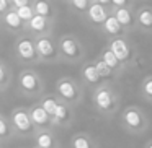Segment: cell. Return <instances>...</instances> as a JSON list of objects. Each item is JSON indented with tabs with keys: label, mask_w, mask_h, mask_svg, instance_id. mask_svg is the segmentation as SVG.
<instances>
[{
	"label": "cell",
	"mask_w": 152,
	"mask_h": 148,
	"mask_svg": "<svg viewBox=\"0 0 152 148\" xmlns=\"http://www.w3.org/2000/svg\"><path fill=\"white\" fill-rule=\"evenodd\" d=\"M110 51L115 54L118 60H126L129 57V54H131L128 44H126L123 39H115V41H113V43H111V49H110Z\"/></svg>",
	"instance_id": "obj_1"
},
{
	"label": "cell",
	"mask_w": 152,
	"mask_h": 148,
	"mask_svg": "<svg viewBox=\"0 0 152 148\" xmlns=\"http://www.w3.org/2000/svg\"><path fill=\"white\" fill-rule=\"evenodd\" d=\"M13 122H15V125H17V129L21 130V132H28L31 129V121H30V117H28V114L23 112V111L15 112L13 114Z\"/></svg>",
	"instance_id": "obj_2"
},
{
	"label": "cell",
	"mask_w": 152,
	"mask_h": 148,
	"mask_svg": "<svg viewBox=\"0 0 152 148\" xmlns=\"http://www.w3.org/2000/svg\"><path fill=\"white\" fill-rule=\"evenodd\" d=\"M88 17H90V20H92L93 23H105V21H106L105 8H103L102 5H98V4H95V5H92V7H90Z\"/></svg>",
	"instance_id": "obj_3"
},
{
	"label": "cell",
	"mask_w": 152,
	"mask_h": 148,
	"mask_svg": "<svg viewBox=\"0 0 152 148\" xmlns=\"http://www.w3.org/2000/svg\"><path fill=\"white\" fill-rule=\"evenodd\" d=\"M124 122L131 129H139L141 124H142L141 114H139L137 111H134V109H129V111H126V114H124Z\"/></svg>",
	"instance_id": "obj_4"
},
{
	"label": "cell",
	"mask_w": 152,
	"mask_h": 148,
	"mask_svg": "<svg viewBox=\"0 0 152 148\" xmlns=\"http://www.w3.org/2000/svg\"><path fill=\"white\" fill-rule=\"evenodd\" d=\"M18 54H20L23 59H33L34 56V46L31 44V41L23 39L18 43Z\"/></svg>",
	"instance_id": "obj_5"
},
{
	"label": "cell",
	"mask_w": 152,
	"mask_h": 148,
	"mask_svg": "<svg viewBox=\"0 0 152 148\" xmlns=\"http://www.w3.org/2000/svg\"><path fill=\"white\" fill-rule=\"evenodd\" d=\"M96 104H98V108H102V109H110L111 104H113L111 95H110L106 90H100V91L96 93Z\"/></svg>",
	"instance_id": "obj_6"
},
{
	"label": "cell",
	"mask_w": 152,
	"mask_h": 148,
	"mask_svg": "<svg viewBox=\"0 0 152 148\" xmlns=\"http://www.w3.org/2000/svg\"><path fill=\"white\" fill-rule=\"evenodd\" d=\"M20 83H21V86H23L25 90H28V91H33V90L38 86V80H36V77H34L33 73H23L21 78H20Z\"/></svg>",
	"instance_id": "obj_7"
},
{
	"label": "cell",
	"mask_w": 152,
	"mask_h": 148,
	"mask_svg": "<svg viewBox=\"0 0 152 148\" xmlns=\"http://www.w3.org/2000/svg\"><path fill=\"white\" fill-rule=\"evenodd\" d=\"M61 46H62V52L66 54V56H69V57L79 56V46L75 44V41H72V39H64Z\"/></svg>",
	"instance_id": "obj_8"
},
{
	"label": "cell",
	"mask_w": 152,
	"mask_h": 148,
	"mask_svg": "<svg viewBox=\"0 0 152 148\" xmlns=\"http://www.w3.org/2000/svg\"><path fill=\"white\" fill-rule=\"evenodd\" d=\"M36 47H38V52L44 57H51L54 54V46L51 44L49 39H39Z\"/></svg>",
	"instance_id": "obj_9"
},
{
	"label": "cell",
	"mask_w": 152,
	"mask_h": 148,
	"mask_svg": "<svg viewBox=\"0 0 152 148\" xmlns=\"http://www.w3.org/2000/svg\"><path fill=\"white\" fill-rule=\"evenodd\" d=\"M59 93L66 99H74L75 98V88L70 82H61L59 83Z\"/></svg>",
	"instance_id": "obj_10"
},
{
	"label": "cell",
	"mask_w": 152,
	"mask_h": 148,
	"mask_svg": "<svg viewBox=\"0 0 152 148\" xmlns=\"http://www.w3.org/2000/svg\"><path fill=\"white\" fill-rule=\"evenodd\" d=\"M31 119H33V122L43 125V124L48 122V112L44 111L43 108H34L33 112H31Z\"/></svg>",
	"instance_id": "obj_11"
},
{
	"label": "cell",
	"mask_w": 152,
	"mask_h": 148,
	"mask_svg": "<svg viewBox=\"0 0 152 148\" xmlns=\"http://www.w3.org/2000/svg\"><path fill=\"white\" fill-rule=\"evenodd\" d=\"M105 30L108 31L110 34H118L119 31H121V25L118 23V20H116L115 17H113V18H106V21H105Z\"/></svg>",
	"instance_id": "obj_12"
},
{
	"label": "cell",
	"mask_w": 152,
	"mask_h": 148,
	"mask_svg": "<svg viewBox=\"0 0 152 148\" xmlns=\"http://www.w3.org/2000/svg\"><path fill=\"white\" fill-rule=\"evenodd\" d=\"M115 18L118 20L119 25H129V23H131V20H132V18H131V13H129L126 8H118Z\"/></svg>",
	"instance_id": "obj_13"
},
{
	"label": "cell",
	"mask_w": 152,
	"mask_h": 148,
	"mask_svg": "<svg viewBox=\"0 0 152 148\" xmlns=\"http://www.w3.org/2000/svg\"><path fill=\"white\" fill-rule=\"evenodd\" d=\"M83 77H85V78L88 80L90 83H96V82L100 80V75H98V72H96L95 65L85 67V70H83Z\"/></svg>",
	"instance_id": "obj_14"
},
{
	"label": "cell",
	"mask_w": 152,
	"mask_h": 148,
	"mask_svg": "<svg viewBox=\"0 0 152 148\" xmlns=\"http://www.w3.org/2000/svg\"><path fill=\"white\" fill-rule=\"evenodd\" d=\"M5 21H7V25L10 28H20V25H21V18L18 17V13L17 12H10V13L5 17Z\"/></svg>",
	"instance_id": "obj_15"
},
{
	"label": "cell",
	"mask_w": 152,
	"mask_h": 148,
	"mask_svg": "<svg viewBox=\"0 0 152 148\" xmlns=\"http://www.w3.org/2000/svg\"><path fill=\"white\" fill-rule=\"evenodd\" d=\"M139 23L145 28H152V12L151 10H142L139 13Z\"/></svg>",
	"instance_id": "obj_16"
},
{
	"label": "cell",
	"mask_w": 152,
	"mask_h": 148,
	"mask_svg": "<svg viewBox=\"0 0 152 148\" xmlns=\"http://www.w3.org/2000/svg\"><path fill=\"white\" fill-rule=\"evenodd\" d=\"M95 69H96V72H98L100 78H102V77L103 78H108V77L111 75V69H110L103 60H98V62L95 64Z\"/></svg>",
	"instance_id": "obj_17"
},
{
	"label": "cell",
	"mask_w": 152,
	"mask_h": 148,
	"mask_svg": "<svg viewBox=\"0 0 152 148\" xmlns=\"http://www.w3.org/2000/svg\"><path fill=\"white\" fill-rule=\"evenodd\" d=\"M30 26L33 28L34 31H43L44 28H46V18H44V17H39V15H36V17H34L33 20L30 21Z\"/></svg>",
	"instance_id": "obj_18"
},
{
	"label": "cell",
	"mask_w": 152,
	"mask_h": 148,
	"mask_svg": "<svg viewBox=\"0 0 152 148\" xmlns=\"http://www.w3.org/2000/svg\"><path fill=\"white\" fill-rule=\"evenodd\" d=\"M103 62H105L110 69H115V67H118L119 60L116 59V56L111 52V51H106V52L103 54Z\"/></svg>",
	"instance_id": "obj_19"
},
{
	"label": "cell",
	"mask_w": 152,
	"mask_h": 148,
	"mask_svg": "<svg viewBox=\"0 0 152 148\" xmlns=\"http://www.w3.org/2000/svg\"><path fill=\"white\" fill-rule=\"evenodd\" d=\"M57 106H59V104H57V103L54 101V99H51V98H49V99H46V101L43 103V106H41V108H43L44 111L48 112V116H56V109H57Z\"/></svg>",
	"instance_id": "obj_20"
},
{
	"label": "cell",
	"mask_w": 152,
	"mask_h": 148,
	"mask_svg": "<svg viewBox=\"0 0 152 148\" xmlns=\"http://www.w3.org/2000/svg\"><path fill=\"white\" fill-rule=\"evenodd\" d=\"M38 147L39 148H51L53 147V138L49 134H41L38 137Z\"/></svg>",
	"instance_id": "obj_21"
},
{
	"label": "cell",
	"mask_w": 152,
	"mask_h": 148,
	"mask_svg": "<svg viewBox=\"0 0 152 148\" xmlns=\"http://www.w3.org/2000/svg\"><path fill=\"white\" fill-rule=\"evenodd\" d=\"M17 13H18V17H20L21 18V20H33V10H31V8L30 7H28V5H26V7H23V8H18V12H17Z\"/></svg>",
	"instance_id": "obj_22"
},
{
	"label": "cell",
	"mask_w": 152,
	"mask_h": 148,
	"mask_svg": "<svg viewBox=\"0 0 152 148\" xmlns=\"http://www.w3.org/2000/svg\"><path fill=\"white\" fill-rule=\"evenodd\" d=\"M36 12H38V15H39V17H44L46 18L48 15H49V5L46 4V2H38L36 4Z\"/></svg>",
	"instance_id": "obj_23"
},
{
	"label": "cell",
	"mask_w": 152,
	"mask_h": 148,
	"mask_svg": "<svg viewBox=\"0 0 152 148\" xmlns=\"http://www.w3.org/2000/svg\"><path fill=\"white\" fill-rule=\"evenodd\" d=\"M74 148H90V143L85 137H77L74 140Z\"/></svg>",
	"instance_id": "obj_24"
},
{
	"label": "cell",
	"mask_w": 152,
	"mask_h": 148,
	"mask_svg": "<svg viewBox=\"0 0 152 148\" xmlns=\"http://www.w3.org/2000/svg\"><path fill=\"white\" fill-rule=\"evenodd\" d=\"M54 117H56L57 121H64V119H67V109H66V106H62V104L57 106L56 116H54Z\"/></svg>",
	"instance_id": "obj_25"
},
{
	"label": "cell",
	"mask_w": 152,
	"mask_h": 148,
	"mask_svg": "<svg viewBox=\"0 0 152 148\" xmlns=\"http://www.w3.org/2000/svg\"><path fill=\"white\" fill-rule=\"evenodd\" d=\"M72 5H74L75 8H79V10H85L87 5H88V2H87V0H74Z\"/></svg>",
	"instance_id": "obj_26"
},
{
	"label": "cell",
	"mask_w": 152,
	"mask_h": 148,
	"mask_svg": "<svg viewBox=\"0 0 152 148\" xmlns=\"http://www.w3.org/2000/svg\"><path fill=\"white\" fill-rule=\"evenodd\" d=\"M144 91L147 93V96H152V80H147L144 83Z\"/></svg>",
	"instance_id": "obj_27"
},
{
	"label": "cell",
	"mask_w": 152,
	"mask_h": 148,
	"mask_svg": "<svg viewBox=\"0 0 152 148\" xmlns=\"http://www.w3.org/2000/svg\"><path fill=\"white\" fill-rule=\"evenodd\" d=\"M7 130H8V129H7V124H5L2 119H0V135H5V134H7Z\"/></svg>",
	"instance_id": "obj_28"
},
{
	"label": "cell",
	"mask_w": 152,
	"mask_h": 148,
	"mask_svg": "<svg viewBox=\"0 0 152 148\" xmlns=\"http://www.w3.org/2000/svg\"><path fill=\"white\" fill-rule=\"evenodd\" d=\"M13 4L17 5L18 8H23V7H26V5H28V2H25V0H23V2H21V0H15Z\"/></svg>",
	"instance_id": "obj_29"
},
{
	"label": "cell",
	"mask_w": 152,
	"mask_h": 148,
	"mask_svg": "<svg viewBox=\"0 0 152 148\" xmlns=\"http://www.w3.org/2000/svg\"><path fill=\"white\" fill-rule=\"evenodd\" d=\"M7 2H5V0H0V12H4L5 8H7Z\"/></svg>",
	"instance_id": "obj_30"
},
{
	"label": "cell",
	"mask_w": 152,
	"mask_h": 148,
	"mask_svg": "<svg viewBox=\"0 0 152 148\" xmlns=\"http://www.w3.org/2000/svg\"><path fill=\"white\" fill-rule=\"evenodd\" d=\"M4 80V69H2V65H0V82Z\"/></svg>",
	"instance_id": "obj_31"
},
{
	"label": "cell",
	"mask_w": 152,
	"mask_h": 148,
	"mask_svg": "<svg viewBox=\"0 0 152 148\" xmlns=\"http://www.w3.org/2000/svg\"><path fill=\"white\" fill-rule=\"evenodd\" d=\"M113 4H115V5H124V2H123V0H121V2H119V0H115Z\"/></svg>",
	"instance_id": "obj_32"
},
{
	"label": "cell",
	"mask_w": 152,
	"mask_h": 148,
	"mask_svg": "<svg viewBox=\"0 0 152 148\" xmlns=\"http://www.w3.org/2000/svg\"><path fill=\"white\" fill-rule=\"evenodd\" d=\"M147 148H152V145H149V147H147Z\"/></svg>",
	"instance_id": "obj_33"
}]
</instances>
